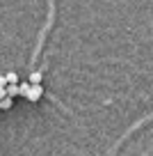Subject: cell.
<instances>
[{"label": "cell", "instance_id": "8", "mask_svg": "<svg viewBox=\"0 0 153 156\" xmlns=\"http://www.w3.org/2000/svg\"><path fill=\"white\" fill-rule=\"evenodd\" d=\"M7 97V92H5V87H0V99H5Z\"/></svg>", "mask_w": 153, "mask_h": 156}, {"label": "cell", "instance_id": "2", "mask_svg": "<svg viewBox=\"0 0 153 156\" xmlns=\"http://www.w3.org/2000/svg\"><path fill=\"white\" fill-rule=\"evenodd\" d=\"M5 92H7V97H9V99L19 97V85H7V87H5Z\"/></svg>", "mask_w": 153, "mask_h": 156}, {"label": "cell", "instance_id": "5", "mask_svg": "<svg viewBox=\"0 0 153 156\" xmlns=\"http://www.w3.org/2000/svg\"><path fill=\"white\" fill-rule=\"evenodd\" d=\"M30 92V83H19V97H28Z\"/></svg>", "mask_w": 153, "mask_h": 156}, {"label": "cell", "instance_id": "3", "mask_svg": "<svg viewBox=\"0 0 153 156\" xmlns=\"http://www.w3.org/2000/svg\"><path fill=\"white\" fill-rule=\"evenodd\" d=\"M5 78H7V85H19V73L16 71H9Z\"/></svg>", "mask_w": 153, "mask_h": 156}, {"label": "cell", "instance_id": "7", "mask_svg": "<svg viewBox=\"0 0 153 156\" xmlns=\"http://www.w3.org/2000/svg\"><path fill=\"white\" fill-rule=\"evenodd\" d=\"M0 87H7V78L5 76H0Z\"/></svg>", "mask_w": 153, "mask_h": 156}, {"label": "cell", "instance_id": "6", "mask_svg": "<svg viewBox=\"0 0 153 156\" xmlns=\"http://www.w3.org/2000/svg\"><path fill=\"white\" fill-rule=\"evenodd\" d=\"M12 108V99L5 97V99H0V110H9Z\"/></svg>", "mask_w": 153, "mask_h": 156}, {"label": "cell", "instance_id": "1", "mask_svg": "<svg viewBox=\"0 0 153 156\" xmlns=\"http://www.w3.org/2000/svg\"><path fill=\"white\" fill-rule=\"evenodd\" d=\"M41 94H43V87L41 85H30V92H28V101H39L41 99Z\"/></svg>", "mask_w": 153, "mask_h": 156}, {"label": "cell", "instance_id": "4", "mask_svg": "<svg viewBox=\"0 0 153 156\" xmlns=\"http://www.w3.org/2000/svg\"><path fill=\"white\" fill-rule=\"evenodd\" d=\"M30 85H41V71H32V76H30Z\"/></svg>", "mask_w": 153, "mask_h": 156}]
</instances>
